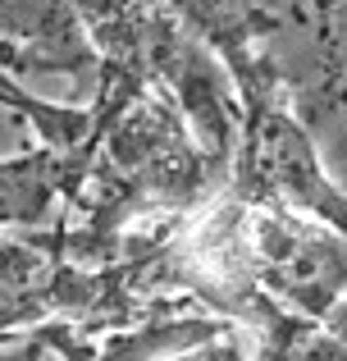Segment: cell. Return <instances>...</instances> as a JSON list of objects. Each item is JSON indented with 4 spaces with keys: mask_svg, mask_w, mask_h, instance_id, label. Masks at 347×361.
<instances>
[{
    "mask_svg": "<svg viewBox=\"0 0 347 361\" xmlns=\"http://www.w3.org/2000/svg\"><path fill=\"white\" fill-rule=\"evenodd\" d=\"M224 178L229 169L196 147L178 106L146 87L110 123L73 206L55 220L60 252L78 265L115 261L133 224L192 211L220 192Z\"/></svg>",
    "mask_w": 347,
    "mask_h": 361,
    "instance_id": "1",
    "label": "cell"
},
{
    "mask_svg": "<svg viewBox=\"0 0 347 361\" xmlns=\"http://www.w3.org/2000/svg\"><path fill=\"white\" fill-rule=\"evenodd\" d=\"M224 188L242 206H288L347 238V192L324 174L311 133L288 110L284 87L238 101V133Z\"/></svg>",
    "mask_w": 347,
    "mask_h": 361,
    "instance_id": "2",
    "label": "cell"
},
{
    "mask_svg": "<svg viewBox=\"0 0 347 361\" xmlns=\"http://www.w3.org/2000/svg\"><path fill=\"white\" fill-rule=\"evenodd\" d=\"M247 243L260 288L297 316L324 320L347 298V238L288 206H251Z\"/></svg>",
    "mask_w": 347,
    "mask_h": 361,
    "instance_id": "3",
    "label": "cell"
},
{
    "mask_svg": "<svg viewBox=\"0 0 347 361\" xmlns=\"http://www.w3.org/2000/svg\"><path fill=\"white\" fill-rule=\"evenodd\" d=\"M165 9L224 64L233 97L251 101L270 87H284L275 64V18L256 0H160Z\"/></svg>",
    "mask_w": 347,
    "mask_h": 361,
    "instance_id": "4",
    "label": "cell"
},
{
    "mask_svg": "<svg viewBox=\"0 0 347 361\" xmlns=\"http://www.w3.org/2000/svg\"><path fill=\"white\" fill-rule=\"evenodd\" d=\"M0 73L9 82L27 73H69L92 82L96 51L78 9L69 0H0Z\"/></svg>",
    "mask_w": 347,
    "mask_h": 361,
    "instance_id": "5",
    "label": "cell"
},
{
    "mask_svg": "<svg viewBox=\"0 0 347 361\" xmlns=\"http://www.w3.org/2000/svg\"><path fill=\"white\" fill-rule=\"evenodd\" d=\"M224 334H229V325L220 316H210L201 307H174V311L142 320V325L106 334L92 348V357H82V361H178Z\"/></svg>",
    "mask_w": 347,
    "mask_h": 361,
    "instance_id": "6",
    "label": "cell"
},
{
    "mask_svg": "<svg viewBox=\"0 0 347 361\" xmlns=\"http://www.w3.org/2000/svg\"><path fill=\"white\" fill-rule=\"evenodd\" d=\"M238 348L247 361H347V343L339 334H329L320 320L297 316L288 307Z\"/></svg>",
    "mask_w": 347,
    "mask_h": 361,
    "instance_id": "7",
    "label": "cell"
},
{
    "mask_svg": "<svg viewBox=\"0 0 347 361\" xmlns=\"http://www.w3.org/2000/svg\"><path fill=\"white\" fill-rule=\"evenodd\" d=\"M0 106L14 110V119H23L27 128L37 133V142H46V147H73V142H82L87 128H92V110L42 101V97H32V92H23L18 82H9L5 73H0Z\"/></svg>",
    "mask_w": 347,
    "mask_h": 361,
    "instance_id": "8",
    "label": "cell"
},
{
    "mask_svg": "<svg viewBox=\"0 0 347 361\" xmlns=\"http://www.w3.org/2000/svg\"><path fill=\"white\" fill-rule=\"evenodd\" d=\"M320 325L329 329V334H339L343 343H347V298H339V302H334V311H329V316L320 320Z\"/></svg>",
    "mask_w": 347,
    "mask_h": 361,
    "instance_id": "9",
    "label": "cell"
}]
</instances>
